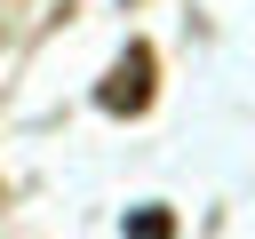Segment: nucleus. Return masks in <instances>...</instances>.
Segmentation results:
<instances>
[{"mask_svg":"<svg viewBox=\"0 0 255 239\" xmlns=\"http://www.w3.org/2000/svg\"><path fill=\"white\" fill-rule=\"evenodd\" d=\"M151 72H159V56H151V40H128V56L104 72V88H96V104L104 112H120V120H135L143 104H151Z\"/></svg>","mask_w":255,"mask_h":239,"instance_id":"1","label":"nucleus"},{"mask_svg":"<svg viewBox=\"0 0 255 239\" xmlns=\"http://www.w3.org/2000/svg\"><path fill=\"white\" fill-rule=\"evenodd\" d=\"M128 231H143V239H167V231H175V215H167V207H135V215H128Z\"/></svg>","mask_w":255,"mask_h":239,"instance_id":"2","label":"nucleus"}]
</instances>
